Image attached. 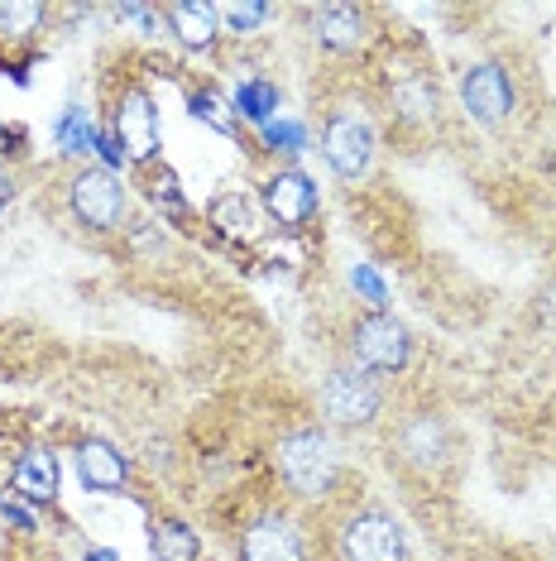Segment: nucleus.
Instances as JSON below:
<instances>
[{
  "instance_id": "nucleus-19",
  "label": "nucleus",
  "mask_w": 556,
  "mask_h": 561,
  "mask_svg": "<svg viewBox=\"0 0 556 561\" xmlns=\"http://www.w3.org/2000/svg\"><path fill=\"white\" fill-rule=\"evenodd\" d=\"M149 552H154V561H197L201 557V538H197L193 523L159 518L154 528H149Z\"/></svg>"
},
{
  "instance_id": "nucleus-14",
  "label": "nucleus",
  "mask_w": 556,
  "mask_h": 561,
  "mask_svg": "<svg viewBox=\"0 0 556 561\" xmlns=\"http://www.w3.org/2000/svg\"><path fill=\"white\" fill-rule=\"evenodd\" d=\"M159 15L169 20L173 39H178L187 54H211V48L221 44V15L211 0H169Z\"/></svg>"
},
{
  "instance_id": "nucleus-23",
  "label": "nucleus",
  "mask_w": 556,
  "mask_h": 561,
  "mask_svg": "<svg viewBox=\"0 0 556 561\" xmlns=\"http://www.w3.org/2000/svg\"><path fill=\"white\" fill-rule=\"evenodd\" d=\"M217 15H221V24L231 34H255L259 24L274 15V10L264 5V0H231V5H217Z\"/></svg>"
},
{
  "instance_id": "nucleus-12",
  "label": "nucleus",
  "mask_w": 556,
  "mask_h": 561,
  "mask_svg": "<svg viewBox=\"0 0 556 561\" xmlns=\"http://www.w3.org/2000/svg\"><path fill=\"white\" fill-rule=\"evenodd\" d=\"M312 39L336 58L360 54V48L370 44V10L364 5H317L312 10Z\"/></svg>"
},
{
  "instance_id": "nucleus-17",
  "label": "nucleus",
  "mask_w": 556,
  "mask_h": 561,
  "mask_svg": "<svg viewBox=\"0 0 556 561\" xmlns=\"http://www.w3.org/2000/svg\"><path fill=\"white\" fill-rule=\"evenodd\" d=\"M211 216V226H217L221 236H231V240H255L264 231V207H259V197H250V193H221L217 202L207 207Z\"/></svg>"
},
{
  "instance_id": "nucleus-22",
  "label": "nucleus",
  "mask_w": 556,
  "mask_h": 561,
  "mask_svg": "<svg viewBox=\"0 0 556 561\" xmlns=\"http://www.w3.org/2000/svg\"><path fill=\"white\" fill-rule=\"evenodd\" d=\"M44 15L48 10L34 5V0H10V5H0V34H5V39H24V34L39 30Z\"/></svg>"
},
{
  "instance_id": "nucleus-8",
  "label": "nucleus",
  "mask_w": 556,
  "mask_h": 561,
  "mask_svg": "<svg viewBox=\"0 0 556 561\" xmlns=\"http://www.w3.org/2000/svg\"><path fill=\"white\" fill-rule=\"evenodd\" d=\"M235 552H240V561H308V533H302V523L293 518V508L269 504L245 518V528H240V538H235Z\"/></svg>"
},
{
  "instance_id": "nucleus-9",
  "label": "nucleus",
  "mask_w": 556,
  "mask_h": 561,
  "mask_svg": "<svg viewBox=\"0 0 556 561\" xmlns=\"http://www.w3.org/2000/svg\"><path fill=\"white\" fill-rule=\"evenodd\" d=\"M111 135L120 139L125 159L135 163V169H149V163L159 159V106L154 96H149V87L130 82L125 92L116 96V111H111Z\"/></svg>"
},
{
  "instance_id": "nucleus-31",
  "label": "nucleus",
  "mask_w": 556,
  "mask_h": 561,
  "mask_svg": "<svg viewBox=\"0 0 556 561\" xmlns=\"http://www.w3.org/2000/svg\"><path fill=\"white\" fill-rule=\"evenodd\" d=\"M0 557H5V533H0Z\"/></svg>"
},
{
  "instance_id": "nucleus-15",
  "label": "nucleus",
  "mask_w": 556,
  "mask_h": 561,
  "mask_svg": "<svg viewBox=\"0 0 556 561\" xmlns=\"http://www.w3.org/2000/svg\"><path fill=\"white\" fill-rule=\"evenodd\" d=\"M58 480H62V470L48 446H30L15 461V470H10V490H15V500H24V504H54Z\"/></svg>"
},
{
  "instance_id": "nucleus-25",
  "label": "nucleus",
  "mask_w": 556,
  "mask_h": 561,
  "mask_svg": "<svg viewBox=\"0 0 556 561\" xmlns=\"http://www.w3.org/2000/svg\"><path fill=\"white\" fill-rule=\"evenodd\" d=\"M350 288L360 293L364 302H370V312H384V302H389V288H384V278H379L370 264H350Z\"/></svg>"
},
{
  "instance_id": "nucleus-24",
  "label": "nucleus",
  "mask_w": 556,
  "mask_h": 561,
  "mask_svg": "<svg viewBox=\"0 0 556 561\" xmlns=\"http://www.w3.org/2000/svg\"><path fill=\"white\" fill-rule=\"evenodd\" d=\"M264 145L278 149V154H302V149H308V125L278 116V121L264 125Z\"/></svg>"
},
{
  "instance_id": "nucleus-11",
  "label": "nucleus",
  "mask_w": 556,
  "mask_h": 561,
  "mask_svg": "<svg viewBox=\"0 0 556 561\" xmlns=\"http://www.w3.org/2000/svg\"><path fill=\"white\" fill-rule=\"evenodd\" d=\"M259 207L264 216L278 226V231H302V226L317 216L322 193H317V178H308L302 169H278L264 178L259 187Z\"/></svg>"
},
{
  "instance_id": "nucleus-28",
  "label": "nucleus",
  "mask_w": 556,
  "mask_h": 561,
  "mask_svg": "<svg viewBox=\"0 0 556 561\" xmlns=\"http://www.w3.org/2000/svg\"><path fill=\"white\" fill-rule=\"evenodd\" d=\"M96 154H101V169H111V173H116L120 163H130V159H125V149H120V139L111 135V130L96 135Z\"/></svg>"
},
{
  "instance_id": "nucleus-27",
  "label": "nucleus",
  "mask_w": 556,
  "mask_h": 561,
  "mask_svg": "<svg viewBox=\"0 0 556 561\" xmlns=\"http://www.w3.org/2000/svg\"><path fill=\"white\" fill-rule=\"evenodd\" d=\"M0 523H10V528H20V533H39V518H34L10 490L0 494Z\"/></svg>"
},
{
  "instance_id": "nucleus-6",
  "label": "nucleus",
  "mask_w": 556,
  "mask_h": 561,
  "mask_svg": "<svg viewBox=\"0 0 556 561\" xmlns=\"http://www.w3.org/2000/svg\"><path fill=\"white\" fill-rule=\"evenodd\" d=\"M336 561H408V533L389 508L364 504L340 518Z\"/></svg>"
},
{
  "instance_id": "nucleus-29",
  "label": "nucleus",
  "mask_w": 556,
  "mask_h": 561,
  "mask_svg": "<svg viewBox=\"0 0 556 561\" xmlns=\"http://www.w3.org/2000/svg\"><path fill=\"white\" fill-rule=\"evenodd\" d=\"M10 202H15V178H10V173H0V216L10 211Z\"/></svg>"
},
{
  "instance_id": "nucleus-10",
  "label": "nucleus",
  "mask_w": 556,
  "mask_h": 561,
  "mask_svg": "<svg viewBox=\"0 0 556 561\" xmlns=\"http://www.w3.org/2000/svg\"><path fill=\"white\" fill-rule=\"evenodd\" d=\"M461 111L475 125L495 130L518 111V82L503 62H471L461 72Z\"/></svg>"
},
{
  "instance_id": "nucleus-3",
  "label": "nucleus",
  "mask_w": 556,
  "mask_h": 561,
  "mask_svg": "<svg viewBox=\"0 0 556 561\" xmlns=\"http://www.w3.org/2000/svg\"><path fill=\"white\" fill-rule=\"evenodd\" d=\"M322 159L340 183H360L370 178L374 169V154H379V135H374V121L364 106H332L322 121Z\"/></svg>"
},
{
  "instance_id": "nucleus-5",
  "label": "nucleus",
  "mask_w": 556,
  "mask_h": 561,
  "mask_svg": "<svg viewBox=\"0 0 556 561\" xmlns=\"http://www.w3.org/2000/svg\"><path fill=\"white\" fill-rule=\"evenodd\" d=\"M346 360L360 365L364 375L374 379H389V375H403L413 360V331L389 312H364L356 317L346 336Z\"/></svg>"
},
{
  "instance_id": "nucleus-18",
  "label": "nucleus",
  "mask_w": 556,
  "mask_h": 561,
  "mask_svg": "<svg viewBox=\"0 0 556 561\" xmlns=\"http://www.w3.org/2000/svg\"><path fill=\"white\" fill-rule=\"evenodd\" d=\"M278 106H283V92H278V82H269V78H245L231 101L235 121H250V125H259V130L278 116Z\"/></svg>"
},
{
  "instance_id": "nucleus-26",
  "label": "nucleus",
  "mask_w": 556,
  "mask_h": 561,
  "mask_svg": "<svg viewBox=\"0 0 556 561\" xmlns=\"http://www.w3.org/2000/svg\"><path fill=\"white\" fill-rule=\"evenodd\" d=\"M149 197H154V202H159V207H169V211H178V216L187 211V197L178 193V178H173L169 169H163V173L154 178V187H149Z\"/></svg>"
},
{
  "instance_id": "nucleus-21",
  "label": "nucleus",
  "mask_w": 556,
  "mask_h": 561,
  "mask_svg": "<svg viewBox=\"0 0 556 561\" xmlns=\"http://www.w3.org/2000/svg\"><path fill=\"white\" fill-rule=\"evenodd\" d=\"M187 111H193V121L211 125L217 135L240 139V121H235V111L225 106V101H221L217 92H193V96H187Z\"/></svg>"
},
{
  "instance_id": "nucleus-7",
  "label": "nucleus",
  "mask_w": 556,
  "mask_h": 561,
  "mask_svg": "<svg viewBox=\"0 0 556 561\" xmlns=\"http://www.w3.org/2000/svg\"><path fill=\"white\" fill-rule=\"evenodd\" d=\"M389 451H394V461L408 470V476L437 480L441 470L451 466V427H447V417L432 413V408H417V413L398 417L394 437H389Z\"/></svg>"
},
{
  "instance_id": "nucleus-16",
  "label": "nucleus",
  "mask_w": 556,
  "mask_h": 561,
  "mask_svg": "<svg viewBox=\"0 0 556 561\" xmlns=\"http://www.w3.org/2000/svg\"><path fill=\"white\" fill-rule=\"evenodd\" d=\"M389 111H394V121H403V125H432L441 111L437 82L427 78V72H403V78L389 82Z\"/></svg>"
},
{
  "instance_id": "nucleus-4",
  "label": "nucleus",
  "mask_w": 556,
  "mask_h": 561,
  "mask_svg": "<svg viewBox=\"0 0 556 561\" xmlns=\"http://www.w3.org/2000/svg\"><path fill=\"white\" fill-rule=\"evenodd\" d=\"M68 211L82 231L92 236H116L125 221H130V193L111 169L101 163H86L68 178Z\"/></svg>"
},
{
  "instance_id": "nucleus-2",
  "label": "nucleus",
  "mask_w": 556,
  "mask_h": 561,
  "mask_svg": "<svg viewBox=\"0 0 556 561\" xmlns=\"http://www.w3.org/2000/svg\"><path fill=\"white\" fill-rule=\"evenodd\" d=\"M317 413L322 427L332 432H356V427H374L384 413V385L374 375H364L360 365H332L317 385Z\"/></svg>"
},
{
  "instance_id": "nucleus-20",
  "label": "nucleus",
  "mask_w": 556,
  "mask_h": 561,
  "mask_svg": "<svg viewBox=\"0 0 556 561\" xmlns=\"http://www.w3.org/2000/svg\"><path fill=\"white\" fill-rule=\"evenodd\" d=\"M96 125L92 116H86L82 106H68L62 111V121H58V145H62V154H72V159H82V154H92L96 149Z\"/></svg>"
},
{
  "instance_id": "nucleus-30",
  "label": "nucleus",
  "mask_w": 556,
  "mask_h": 561,
  "mask_svg": "<svg viewBox=\"0 0 556 561\" xmlns=\"http://www.w3.org/2000/svg\"><path fill=\"white\" fill-rule=\"evenodd\" d=\"M86 561H116V552H106V547H96V552H86Z\"/></svg>"
},
{
  "instance_id": "nucleus-13",
  "label": "nucleus",
  "mask_w": 556,
  "mask_h": 561,
  "mask_svg": "<svg viewBox=\"0 0 556 561\" xmlns=\"http://www.w3.org/2000/svg\"><path fill=\"white\" fill-rule=\"evenodd\" d=\"M72 466H78L82 490L92 494H120L125 480H130V461L106 437H82L78 451H72Z\"/></svg>"
},
{
  "instance_id": "nucleus-32",
  "label": "nucleus",
  "mask_w": 556,
  "mask_h": 561,
  "mask_svg": "<svg viewBox=\"0 0 556 561\" xmlns=\"http://www.w3.org/2000/svg\"><path fill=\"white\" fill-rule=\"evenodd\" d=\"M54 561H62V557H54Z\"/></svg>"
},
{
  "instance_id": "nucleus-1",
  "label": "nucleus",
  "mask_w": 556,
  "mask_h": 561,
  "mask_svg": "<svg viewBox=\"0 0 556 561\" xmlns=\"http://www.w3.org/2000/svg\"><path fill=\"white\" fill-rule=\"evenodd\" d=\"M274 466L283 490L308 504L326 500L340 480V451L322 423H298L293 432H283L274 446Z\"/></svg>"
}]
</instances>
